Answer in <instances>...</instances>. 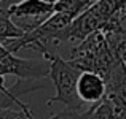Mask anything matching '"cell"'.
I'll use <instances>...</instances> for the list:
<instances>
[{
	"label": "cell",
	"instance_id": "cell-1",
	"mask_svg": "<svg viewBox=\"0 0 126 119\" xmlns=\"http://www.w3.org/2000/svg\"><path fill=\"white\" fill-rule=\"evenodd\" d=\"M43 59H46L49 62L48 78L53 81V86L56 89V94L46 100V105L49 107V105L59 102V103H62L65 107L64 111L53 114L49 119L69 118L72 114L85 111L83 107L86 103L81 102V98L78 97V91H77V81H78L81 70L75 67L70 60H64L58 52H51Z\"/></svg>",
	"mask_w": 126,
	"mask_h": 119
},
{
	"label": "cell",
	"instance_id": "cell-2",
	"mask_svg": "<svg viewBox=\"0 0 126 119\" xmlns=\"http://www.w3.org/2000/svg\"><path fill=\"white\" fill-rule=\"evenodd\" d=\"M121 59V52L115 51L110 46L104 32L96 30L85 40L74 45L69 60L81 71H94L107 79L113 67Z\"/></svg>",
	"mask_w": 126,
	"mask_h": 119
},
{
	"label": "cell",
	"instance_id": "cell-3",
	"mask_svg": "<svg viewBox=\"0 0 126 119\" xmlns=\"http://www.w3.org/2000/svg\"><path fill=\"white\" fill-rule=\"evenodd\" d=\"M8 11L18 27H21L24 32H31L56 11V6L43 0H21L10 5Z\"/></svg>",
	"mask_w": 126,
	"mask_h": 119
},
{
	"label": "cell",
	"instance_id": "cell-4",
	"mask_svg": "<svg viewBox=\"0 0 126 119\" xmlns=\"http://www.w3.org/2000/svg\"><path fill=\"white\" fill-rule=\"evenodd\" d=\"M105 100L112 105L120 119H126V64L121 59L105 79Z\"/></svg>",
	"mask_w": 126,
	"mask_h": 119
},
{
	"label": "cell",
	"instance_id": "cell-5",
	"mask_svg": "<svg viewBox=\"0 0 126 119\" xmlns=\"http://www.w3.org/2000/svg\"><path fill=\"white\" fill-rule=\"evenodd\" d=\"M78 97L86 105H96L105 98L107 83L99 73L94 71H81L77 81Z\"/></svg>",
	"mask_w": 126,
	"mask_h": 119
},
{
	"label": "cell",
	"instance_id": "cell-6",
	"mask_svg": "<svg viewBox=\"0 0 126 119\" xmlns=\"http://www.w3.org/2000/svg\"><path fill=\"white\" fill-rule=\"evenodd\" d=\"M104 34H109L112 37L118 38L126 48V5L120 8L101 29Z\"/></svg>",
	"mask_w": 126,
	"mask_h": 119
},
{
	"label": "cell",
	"instance_id": "cell-7",
	"mask_svg": "<svg viewBox=\"0 0 126 119\" xmlns=\"http://www.w3.org/2000/svg\"><path fill=\"white\" fill-rule=\"evenodd\" d=\"M69 118L72 119H120L117 116V113L113 111L112 105L105 98L102 102H99V103L88 107V110L77 113V114H72Z\"/></svg>",
	"mask_w": 126,
	"mask_h": 119
},
{
	"label": "cell",
	"instance_id": "cell-8",
	"mask_svg": "<svg viewBox=\"0 0 126 119\" xmlns=\"http://www.w3.org/2000/svg\"><path fill=\"white\" fill-rule=\"evenodd\" d=\"M24 35V30L15 24L8 11V6H3L0 3V41L19 38Z\"/></svg>",
	"mask_w": 126,
	"mask_h": 119
},
{
	"label": "cell",
	"instance_id": "cell-9",
	"mask_svg": "<svg viewBox=\"0 0 126 119\" xmlns=\"http://www.w3.org/2000/svg\"><path fill=\"white\" fill-rule=\"evenodd\" d=\"M96 2L97 0H58L54 6H56V11H62L75 19Z\"/></svg>",
	"mask_w": 126,
	"mask_h": 119
},
{
	"label": "cell",
	"instance_id": "cell-10",
	"mask_svg": "<svg viewBox=\"0 0 126 119\" xmlns=\"http://www.w3.org/2000/svg\"><path fill=\"white\" fill-rule=\"evenodd\" d=\"M43 2H46V3H51V5H56V2H58V0H43Z\"/></svg>",
	"mask_w": 126,
	"mask_h": 119
},
{
	"label": "cell",
	"instance_id": "cell-11",
	"mask_svg": "<svg viewBox=\"0 0 126 119\" xmlns=\"http://www.w3.org/2000/svg\"><path fill=\"white\" fill-rule=\"evenodd\" d=\"M121 57H123V60H125V64H126V49L121 52Z\"/></svg>",
	"mask_w": 126,
	"mask_h": 119
},
{
	"label": "cell",
	"instance_id": "cell-12",
	"mask_svg": "<svg viewBox=\"0 0 126 119\" xmlns=\"http://www.w3.org/2000/svg\"><path fill=\"white\" fill-rule=\"evenodd\" d=\"M2 2H3V0H0V3H2Z\"/></svg>",
	"mask_w": 126,
	"mask_h": 119
}]
</instances>
